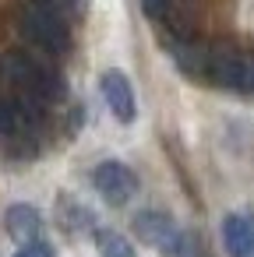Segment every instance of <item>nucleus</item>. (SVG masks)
<instances>
[{
	"instance_id": "nucleus-13",
	"label": "nucleus",
	"mask_w": 254,
	"mask_h": 257,
	"mask_svg": "<svg viewBox=\"0 0 254 257\" xmlns=\"http://www.w3.org/2000/svg\"><path fill=\"white\" fill-rule=\"evenodd\" d=\"M36 4H39V8H50V11H57V15H60L64 8H71V11H74V8H78V0H36Z\"/></svg>"
},
{
	"instance_id": "nucleus-12",
	"label": "nucleus",
	"mask_w": 254,
	"mask_h": 257,
	"mask_svg": "<svg viewBox=\"0 0 254 257\" xmlns=\"http://www.w3.org/2000/svg\"><path fill=\"white\" fill-rule=\"evenodd\" d=\"M15 257H53V246H46V243H29V246H22Z\"/></svg>"
},
{
	"instance_id": "nucleus-10",
	"label": "nucleus",
	"mask_w": 254,
	"mask_h": 257,
	"mask_svg": "<svg viewBox=\"0 0 254 257\" xmlns=\"http://www.w3.org/2000/svg\"><path fill=\"white\" fill-rule=\"evenodd\" d=\"M96 246H99L103 257H138L134 246H131V239L120 236L117 229H99L96 232Z\"/></svg>"
},
{
	"instance_id": "nucleus-4",
	"label": "nucleus",
	"mask_w": 254,
	"mask_h": 257,
	"mask_svg": "<svg viewBox=\"0 0 254 257\" xmlns=\"http://www.w3.org/2000/svg\"><path fill=\"white\" fill-rule=\"evenodd\" d=\"M92 183L96 190L103 194V201L110 204H127L134 194H138V176L124 166V162H99L96 173H92Z\"/></svg>"
},
{
	"instance_id": "nucleus-1",
	"label": "nucleus",
	"mask_w": 254,
	"mask_h": 257,
	"mask_svg": "<svg viewBox=\"0 0 254 257\" xmlns=\"http://www.w3.org/2000/svg\"><path fill=\"white\" fill-rule=\"evenodd\" d=\"M4 71H8V81H15L25 95H36V99H64V81L46 71L39 60H32L29 53H8L4 60Z\"/></svg>"
},
{
	"instance_id": "nucleus-5",
	"label": "nucleus",
	"mask_w": 254,
	"mask_h": 257,
	"mask_svg": "<svg viewBox=\"0 0 254 257\" xmlns=\"http://www.w3.org/2000/svg\"><path fill=\"white\" fill-rule=\"evenodd\" d=\"M134 232H138L141 243L155 246L159 253H180V229L162 211H138L134 215Z\"/></svg>"
},
{
	"instance_id": "nucleus-9",
	"label": "nucleus",
	"mask_w": 254,
	"mask_h": 257,
	"mask_svg": "<svg viewBox=\"0 0 254 257\" xmlns=\"http://www.w3.org/2000/svg\"><path fill=\"white\" fill-rule=\"evenodd\" d=\"M4 222H8V232L18 239V243H36V236H39V229H43V218H39V211L32 208V204H15V208H8V215H4Z\"/></svg>"
},
{
	"instance_id": "nucleus-8",
	"label": "nucleus",
	"mask_w": 254,
	"mask_h": 257,
	"mask_svg": "<svg viewBox=\"0 0 254 257\" xmlns=\"http://www.w3.org/2000/svg\"><path fill=\"white\" fill-rule=\"evenodd\" d=\"M222 243L229 257H254V218L226 215L222 218Z\"/></svg>"
},
{
	"instance_id": "nucleus-2",
	"label": "nucleus",
	"mask_w": 254,
	"mask_h": 257,
	"mask_svg": "<svg viewBox=\"0 0 254 257\" xmlns=\"http://www.w3.org/2000/svg\"><path fill=\"white\" fill-rule=\"evenodd\" d=\"M208 81L233 88V92H254V53H240L229 46H212L208 60Z\"/></svg>"
},
{
	"instance_id": "nucleus-6",
	"label": "nucleus",
	"mask_w": 254,
	"mask_h": 257,
	"mask_svg": "<svg viewBox=\"0 0 254 257\" xmlns=\"http://www.w3.org/2000/svg\"><path fill=\"white\" fill-rule=\"evenodd\" d=\"M99 88H103V99L106 106L113 109V116L120 123H131L134 120V92H131V81L124 71H106L99 78Z\"/></svg>"
},
{
	"instance_id": "nucleus-14",
	"label": "nucleus",
	"mask_w": 254,
	"mask_h": 257,
	"mask_svg": "<svg viewBox=\"0 0 254 257\" xmlns=\"http://www.w3.org/2000/svg\"><path fill=\"white\" fill-rule=\"evenodd\" d=\"M141 8H145V15L155 18V15H162V11L170 8V0H141Z\"/></svg>"
},
{
	"instance_id": "nucleus-11",
	"label": "nucleus",
	"mask_w": 254,
	"mask_h": 257,
	"mask_svg": "<svg viewBox=\"0 0 254 257\" xmlns=\"http://www.w3.org/2000/svg\"><path fill=\"white\" fill-rule=\"evenodd\" d=\"M22 123H29V116L22 113V102L15 99H0V134H15Z\"/></svg>"
},
{
	"instance_id": "nucleus-3",
	"label": "nucleus",
	"mask_w": 254,
	"mask_h": 257,
	"mask_svg": "<svg viewBox=\"0 0 254 257\" xmlns=\"http://www.w3.org/2000/svg\"><path fill=\"white\" fill-rule=\"evenodd\" d=\"M22 32H25V39H32L36 46H43L50 53H64L71 46V29L64 25V18L39 4L22 11Z\"/></svg>"
},
{
	"instance_id": "nucleus-7",
	"label": "nucleus",
	"mask_w": 254,
	"mask_h": 257,
	"mask_svg": "<svg viewBox=\"0 0 254 257\" xmlns=\"http://www.w3.org/2000/svg\"><path fill=\"white\" fill-rule=\"evenodd\" d=\"M173 60L187 78H208V60H212V46L198 43V39H177L173 46Z\"/></svg>"
}]
</instances>
